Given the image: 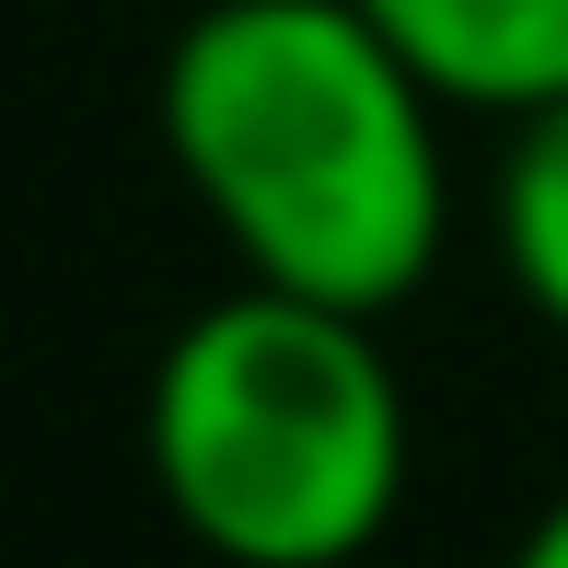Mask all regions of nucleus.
Here are the masks:
<instances>
[{
	"label": "nucleus",
	"instance_id": "f257e3e1",
	"mask_svg": "<svg viewBox=\"0 0 568 568\" xmlns=\"http://www.w3.org/2000/svg\"><path fill=\"white\" fill-rule=\"evenodd\" d=\"M163 151L244 278L383 314L453 221L442 93L372 0H210L163 59Z\"/></svg>",
	"mask_w": 568,
	"mask_h": 568
},
{
	"label": "nucleus",
	"instance_id": "f03ea898",
	"mask_svg": "<svg viewBox=\"0 0 568 568\" xmlns=\"http://www.w3.org/2000/svg\"><path fill=\"white\" fill-rule=\"evenodd\" d=\"M151 476L232 568H348L406 499V395L372 314L244 278L151 372Z\"/></svg>",
	"mask_w": 568,
	"mask_h": 568
},
{
	"label": "nucleus",
	"instance_id": "7ed1b4c3",
	"mask_svg": "<svg viewBox=\"0 0 568 568\" xmlns=\"http://www.w3.org/2000/svg\"><path fill=\"white\" fill-rule=\"evenodd\" d=\"M372 12L429 70L442 105H487V116L568 105V0H372Z\"/></svg>",
	"mask_w": 568,
	"mask_h": 568
},
{
	"label": "nucleus",
	"instance_id": "20e7f679",
	"mask_svg": "<svg viewBox=\"0 0 568 568\" xmlns=\"http://www.w3.org/2000/svg\"><path fill=\"white\" fill-rule=\"evenodd\" d=\"M499 255L523 278V302L568 337V105H534L499 163Z\"/></svg>",
	"mask_w": 568,
	"mask_h": 568
},
{
	"label": "nucleus",
	"instance_id": "39448f33",
	"mask_svg": "<svg viewBox=\"0 0 568 568\" xmlns=\"http://www.w3.org/2000/svg\"><path fill=\"white\" fill-rule=\"evenodd\" d=\"M510 568H568V499L546 510V523L523 534V546H510Z\"/></svg>",
	"mask_w": 568,
	"mask_h": 568
}]
</instances>
